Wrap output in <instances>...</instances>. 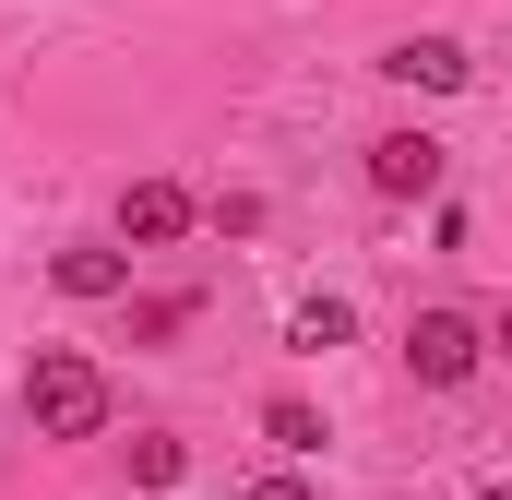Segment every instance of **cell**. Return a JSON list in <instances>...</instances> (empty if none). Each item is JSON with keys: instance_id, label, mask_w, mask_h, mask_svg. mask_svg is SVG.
Returning <instances> with one entry per match:
<instances>
[{"instance_id": "obj_1", "label": "cell", "mask_w": 512, "mask_h": 500, "mask_svg": "<svg viewBox=\"0 0 512 500\" xmlns=\"http://www.w3.org/2000/svg\"><path fill=\"white\" fill-rule=\"evenodd\" d=\"M24 417H36V441H96V429H108V370L72 358V346H36V370H24Z\"/></svg>"}, {"instance_id": "obj_2", "label": "cell", "mask_w": 512, "mask_h": 500, "mask_svg": "<svg viewBox=\"0 0 512 500\" xmlns=\"http://www.w3.org/2000/svg\"><path fill=\"white\" fill-rule=\"evenodd\" d=\"M477 358H489V334H477L465 310H417V322H405V370L429 381V393H453V381H477Z\"/></svg>"}, {"instance_id": "obj_3", "label": "cell", "mask_w": 512, "mask_h": 500, "mask_svg": "<svg viewBox=\"0 0 512 500\" xmlns=\"http://www.w3.org/2000/svg\"><path fill=\"white\" fill-rule=\"evenodd\" d=\"M370 191H382V203H429V191H441V143H429V131H382V143H370Z\"/></svg>"}, {"instance_id": "obj_4", "label": "cell", "mask_w": 512, "mask_h": 500, "mask_svg": "<svg viewBox=\"0 0 512 500\" xmlns=\"http://www.w3.org/2000/svg\"><path fill=\"white\" fill-rule=\"evenodd\" d=\"M191 215H203V203H191L179 179H131V191H120V239H143V250H167Z\"/></svg>"}, {"instance_id": "obj_5", "label": "cell", "mask_w": 512, "mask_h": 500, "mask_svg": "<svg viewBox=\"0 0 512 500\" xmlns=\"http://www.w3.org/2000/svg\"><path fill=\"white\" fill-rule=\"evenodd\" d=\"M382 72H393V84H417V96H453L477 60H465L453 36H393V48H382Z\"/></svg>"}, {"instance_id": "obj_6", "label": "cell", "mask_w": 512, "mask_h": 500, "mask_svg": "<svg viewBox=\"0 0 512 500\" xmlns=\"http://www.w3.org/2000/svg\"><path fill=\"white\" fill-rule=\"evenodd\" d=\"M48 274H60V298H120V286H131V250H108V239H72L60 262H48Z\"/></svg>"}, {"instance_id": "obj_7", "label": "cell", "mask_w": 512, "mask_h": 500, "mask_svg": "<svg viewBox=\"0 0 512 500\" xmlns=\"http://www.w3.org/2000/svg\"><path fill=\"white\" fill-rule=\"evenodd\" d=\"M346 334H358V310H346V298H298V310H286V346H298V358H334Z\"/></svg>"}, {"instance_id": "obj_8", "label": "cell", "mask_w": 512, "mask_h": 500, "mask_svg": "<svg viewBox=\"0 0 512 500\" xmlns=\"http://www.w3.org/2000/svg\"><path fill=\"white\" fill-rule=\"evenodd\" d=\"M262 441H274V453H322V405L274 393V405H262Z\"/></svg>"}, {"instance_id": "obj_9", "label": "cell", "mask_w": 512, "mask_h": 500, "mask_svg": "<svg viewBox=\"0 0 512 500\" xmlns=\"http://www.w3.org/2000/svg\"><path fill=\"white\" fill-rule=\"evenodd\" d=\"M179 477H191V453H179L167 429H143V441H131V489H179Z\"/></svg>"}, {"instance_id": "obj_10", "label": "cell", "mask_w": 512, "mask_h": 500, "mask_svg": "<svg viewBox=\"0 0 512 500\" xmlns=\"http://www.w3.org/2000/svg\"><path fill=\"white\" fill-rule=\"evenodd\" d=\"M191 310H203V298H179V286H167V298H143V310H131V346H167Z\"/></svg>"}, {"instance_id": "obj_11", "label": "cell", "mask_w": 512, "mask_h": 500, "mask_svg": "<svg viewBox=\"0 0 512 500\" xmlns=\"http://www.w3.org/2000/svg\"><path fill=\"white\" fill-rule=\"evenodd\" d=\"M239 500H322V489H310V477H251Z\"/></svg>"}, {"instance_id": "obj_12", "label": "cell", "mask_w": 512, "mask_h": 500, "mask_svg": "<svg viewBox=\"0 0 512 500\" xmlns=\"http://www.w3.org/2000/svg\"><path fill=\"white\" fill-rule=\"evenodd\" d=\"M501 358H512V310H501Z\"/></svg>"}, {"instance_id": "obj_13", "label": "cell", "mask_w": 512, "mask_h": 500, "mask_svg": "<svg viewBox=\"0 0 512 500\" xmlns=\"http://www.w3.org/2000/svg\"><path fill=\"white\" fill-rule=\"evenodd\" d=\"M477 500H512V489H477Z\"/></svg>"}]
</instances>
